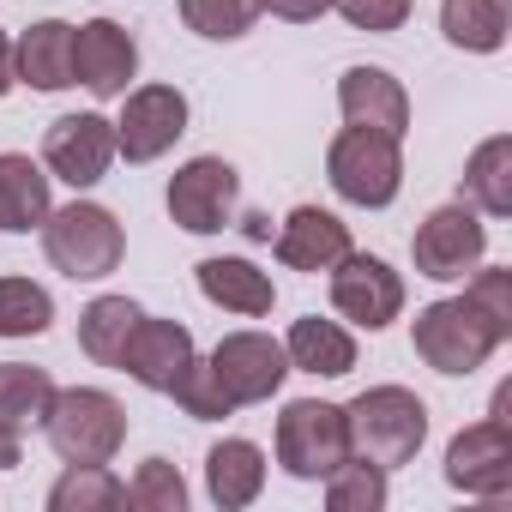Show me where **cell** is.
<instances>
[{"label": "cell", "mask_w": 512, "mask_h": 512, "mask_svg": "<svg viewBox=\"0 0 512 512\" xmlns=\"http://www.w3.org/2000/svg\"><path fill=\"white\" fill-rule=\"evenodd\" d=\"M25 464V452H19V434H7L0 428V470H19Z\"/></svg>", "instance_id": "37"}, {"label": "cell", "mask_w": 512, "mask_h": 512, "mask_svg": "<svg viewBox=\"0 0 512 512\" xmlns=\"http://www.w3.org/2000/svg\"><path fill=\"white\" fill-rule=\"evenodd\" d=\"M344 428H350V458L398 470L428 440V404L410 386H368L362 398L344 404Z\"/></svg>", "instance_id": "1"}, {"label": "cell", "mask_w": 512, "mask_h": 512, "mask_svg": "<svg viewBox=\"0 0 512 512\" xmlns=\"http://www.w3.org/2000/svg\"><path fill=\"white\" fill-rule=\"evenodd\" d=\"M482 253H488V229H482V217H476L464 199L428 211V217L416 223V235H410V260H416V272L434 278V284H458L464 272L482 266Z\"/></svg>", "instance_id": "7"}, {"label": "cell", "mask_w": 512, "mask_h": 512, "mask_svg": "<svg viewBox=\"0 0 512 512\" xmlns=\"http://www.w3.org/2000/svg\"><path fill=\"white\" fill-rule=\"evenodd\" d=\"M193 272H199V296H205L211 308H223V314L260 320V314H272V302H278L272 278H266L260 266H253V260H235V253H217V260H199Z\"/></svg>", "instance_id": "18"}, {"label": "cell", "mask_w": 512, "mask_h": 512, "mask_svg": "<svg viewBox=\"0 0 512 512\" xmlns=\"http://www.w3.org/2000/svg\"><path fill=\"white\" fill-rule=\"evenodd\" d=\"M326 7H332V0H260V13H272V19H290V25H314Z\"/></svg>", "instance_id": "35"}, {"label": "cell", "mask_w": 512, "mask_h": 512, "mask_svg": "<svg viewBox=\"0 0 512 512\" xmlns=\"http://www.w3.org/2000/svg\"><path fill=\"white\" fill-rule=\"evenodd\" d=\"M181 19L205 43H235V37L253 31V19H260V0H181Z\"/></svg>", "instance_id": "30"}, {"label": "cell", "mask_w": 512, "mask_h": 512, "mask_svg": "<svg viewBox=\"0 0 512 512\" xmlns=\"http://www.w3.org/2000/svg\"><path fill=\"white\" fill-rule=\"evenodd\" d=\"M410 344H416V356L434 368V374H476L500 344H506V332L470 302V296H446V302H428L422 314H416V326H410Z\"/></svg>", "instance_id": "3"}, {"label": "cell", "mask_w": 512, "mask_h": 512, "mask_svg": "<svg viewBox=\"0 0 512 512\" xmlns=\"http://www.w3.org/2000/svg\"><path fill=\"white\" fill-rule=\"evenodd\" d=\"M115 163V121L103 115H61L49 133H43V169L49 181H67V187H97Z\"/></svg>", "instance_id": "12"}, {"label": "cell", "mask_w": 512, "mask_h": 512, "mask_svg": "<svg viewBox=\"0 0 512 512\" xmlns=\"http://www.w3.org/2000/svg\"><path fill=\"white\" fill-rule=\"evenodd\" d=\"M133 320H139V302H127V296H97V302L79 314V350H85L97 368H115L127 332H133Z\"/></svg>", "instance_id": "26"}, {"label": "cell", "mask_w": 512, "mask_h": 512, "mask_svg": "<svg viewBox=\"0 0 512 512\" xmlns=\"http://www.w3.org/2000/svg\"><path fill=\"white\" fill-rule=\"evenodd\" d=\"M169 398H175L193 422H223V416L235 410V404H229V392H223V380H217V374H211V362H199V356L181 368V380L169 386Z\"/></svg>", "instance_id": "31"}, {"label": "cell", "mask_w": 512, "mask_h": 512, "mask_svg": "<svg viewBox=\"0 0 512 512\" xmlns=\"http://www.w3.org/2000/svg\"><path fill=\"white\" fill-rule=\"evenodd\" d=\"M332 7L356 25V31H374V37H386V31H404V19H410V7L416 0H332Z\"/></svg>", "instance_id": "34"}, {"label": "cell", "mask_w": 512, "mask_h": 512, "mask_svg": "<svg viewBox=\"0 0 512 512\" xmlns=\"http://www.w3.org/2000/svg\"><path fill=\"white\" fill-rule=\"evenodd\" d=\"M49 211H55L49 169L31 163L25 151H0V229H7V235H31V229H43Z\"/></svg>", "instance_id": "19"}, {"label": "cell", "mask_w": 512, "mask_h": 512, "mask_svg": "<svg viewBox=\"0 0 512 512\" xmlns=\"http://www.w3.org/2000/svg\"><path fill=\"white\" fill-rule=\"evenodd\" d=\"M43 253H49V266L73 284H97L121 266V253H127V235L115 223L109 205L97 199H73L61 211L43 217Z\"/></svg>", "instance_id": "2"}, {"label": "cell", "mask_w": 512, "mask_h": 512, "mask_svg": "<svg viewBox=\"0 0 512 512\" xmlns=\"http://www.w3.org/2000/svg\"><path fill=\"white\" fill-rule=\"evenodd\" d=\"M43 434L61 452V464H109L127 446V410L97 386H67V392H55Z\"/></svg>", "instance_id": "4"}, {"label": "cell", "mask_w": 512, "mask_h": 512, "mask_svg": "<svg viewBox=\"0 0 512 512\" xmlns=\"http://www.w3.org/2000/svg\"><path fill=\"white\" fill-rule=\"evenodd\" d=\"M464 296H470V302H476V308L506 332V338H512V272H506V266H482V272L470 278V290H464Z\"/></svg>", "instance_id": "33"}, {"label": "cell", "mask_w": 512, "mask_h": 512, "mask_svg": "<svg viewBox=\"0 0 512 512\" xmlns=\"http://www.w3.org/2000/svg\"><path fill=\"white\" fill-rule=\"evenodd\" d=\"M211 374L223 380L229 404H266L290 380V356L272 332H229L211 350Z\"/></svg>", "instance_id": "10"}, {"label": "cell", "mask_w": 512, "mask_h": 512, "mask_svg": "<svg viewBox=\"0 0 512 512\" xmlns=\"http://www.w3.org/2000/svg\"><path fill=\"white\" fill-rule=\"evenodd\" d=\"M127 506V482L109 464H67V476L49 488V512H115Z\"/></svg>", "instance_id": "27"}, {"label": "cell", "mask_w": 512, "mask_h": 512, "mask_svg": "<svg viewBox=\"0 0 512 512\" xmlns=\"http://www.w3.org/2000/svg\"><path fill=\"white\" fill-rule=\"evenodd\" d=\"M332 308L350 326H362V332H386L404 314V278L386 260H374V253L350 247L344 260L332 266Z\"/></svg>", "instance_id": "8"}, {"label": "cell", "mask_w": 512, "mask_h": 512, "mask_svg": "<svg viewBox=\"0 0 512 512\" xmlns=\"http://www.w3.org/2000/svg\"><path fill=\"white\" fill-rule=\"evenodd\" d=\"M55 326V302L31 278H0V338H37Z\"/></svg>", "instance_id": "28"}, {"label": "cell", "mask_w": 512, "mask_h": 512, "mask_svg": "<svg viewBox=\"0 0 512 512\" xmlns=\"http://www.w3.org/2000/svg\"><path fill=\"white\" fill-rule=\"evenodd\" d=\"M13 67H19V85H31V91H67V85H79L73 79V25L37 19L13 43Z\"/></svg>", "instance_id": "20"}, {"label": "cell", "mask_w": 512, "mask_h": 512, "mask_svg": "<svg viewBox=\"0 0 512 512\" xmlns=\"http://www.w3.org/2000/svg\"><path fill=\"white\" fill-rule=\"evenodd\" d=\"M326 181L338 199L362 205V211H380L398 199L404 187V151L392 133H374V127H344L326 151Z\"/></svg>", "instance_id": "5"}, {"label": "cell", "mask_w": 512, "mask_h": 512, "mask_svg": "<svg viewBox=\"0 0 512 512\" xmlns=\"http://www.w3.org/2000/svg\"><path fill=\"white\" fill-rule=\"evenodd\" d=\"M440 31L464 55H494L506 43V0H440Z\"/></svg>", "instance_id": "25"}, {"label": "cell", "mask_w": 512, "mask_h": 512, "mask_svg": "<svg viewBox=\"0 0 512 512\" xmlns=\"http://www.w3.org/2000/svg\"><path fill=\"white\" fill-rule=\"evenodd\" d=\"M187 362H193V332H187L181 320H151V314H139L133 332H127V344H121V362H115V368L133 374L145 392H169Z\"/></svg>", "instance_id": "15"}, {"label": "cell", "mask_w": 512, "mask_h": 512, "mask_svg": "<svg viewBox=\"0 0 512 512\" xmlns=\"http://www.w3.org/2000/svg\"><path fill=\"white\" fill-rule=\"evenodd\" d=\"M326 506L332 512H380L386 506V470L368 458H344L326 476Z\"/></svg>", "instance_id": "29"}, {"label": "cell", "mask_w": 512, "mask_h": 512, "mask_svg": "<svg viewBox=\"0 0 512 512\" xmlns=\"http://www.w3.org/2000/svg\"><path fill=\"white\" fill-rule=\"evenodd\" d=\"M181 133H187V97H181L175 85H139V91H127V103H121L115 157H127V163H157Z\"/></svg>", "instance_id": "11"}, {"label": "cell", "mask_w": 512, "mask_h": 512, "mask_svg": "<svg viewBox=\"0 0 512 512\" xmlns=\"http://www.w3.org/2000/svg\"><path fill=\"white\" fill-rule=\"evenodd\" d=\"M446 482L476 500H500L512 488V422H470L446 446Z\"/></svg>", "instance_id": "13"}, {"label": "cell", "mask_w": 512, "mask_h": 512, "mask_svg": "<svg viewBox=\"0 0 512 512\" xmlns=\"http://www.w3.org/2000/svg\"><path fill=\"white\" fill-rule=\"evenodd\" d=\"M464 205L482 217H512V139L494 133L464 163Z\"/></svg>", "instance_id": "23"}, {"label": "cell", "mask_w": 512, "mask_h": 512, "mask_svg": "<svg viewBox=\"0 0 512 512\" xmlns=\"http://www.w3.org/2000/svg\"><path fill=\"white\" fill-rule=\"evenodd\" d=\"M133 73H139V43H133L115 19H85V25L73 31V79H79L97 103L127 97Z\"/></svg>", "instance_id": "14"}, {"label": "cell", "mask_w": 512, "mask_h": 512, "mask_svg": "<svg viewBox=\"0 0 512 512\" xmlns=\"http://www.w3.org/2000/svg\"><path fill=\"white\" fill-rule=\"evenodd\" d=\"M266 488V452L253 440H217L205 452V494L223 506V512H241L253 506Z\"/></svg>", "instance_id": "21"}, {"label": "cell", "mask_w": 512, "mask_h": 512, "mask_svg": "<svg viewBox=\"0 0 512 512\" xmlns=\"http://www.w3.org/2000/svg\"><path fill=\"white\" fill-rule=\"evenodd\" d=\"M350 253V223L338 211H320V205H296L278 229V260L290 272H332Z\"/></svg>", "instance_id": "17"}, {"label": "cell", "mask_w": 512, "mask_h": 512, "mask_svg": "<svg viewBox=\"0 0 512 512\" xmlns=\"http://www.w3.org/2000/svg\"><path fill=\"white\" fill-rule=\"evenodd\" d=\"M338 109H344L350 127H374V133H392V139L410 133V91L386 67H350L338 79Z\"/></svg>", "instance_id": "16"}, {"label": "cell", "mask_w": 512, "mask_h": 512, "mask_svg": "<svg viewBox=\"0 0 512 512\" xmlns=\"http://www.w3.org/2000/svg\"><path fill=\"white\" fill-rule=\"evenodd\" d=\"M13 85H19V67H13V37L0 31V97H7Z\"/></svg>", "instance_id": "36"}, {"label": "cell", "mask_w": 512, "mask_h": 512, "mask_svg": "<svg viewBox=\"0 0 512 512\" xmlns=\"http://www.w3.org/2000/svg\"><path fill=\"white\" fill-rule=\"evenodd\" d=\"M235 199H241V181L223 157H193L169 175V217L187 229V235H217L235 223Z\"/></svg>", "instance_id": "9"}, {"label": "cell", "mask_w": 512, "mask_h": 512, "mask_svg": "<svg viewBox=\"0 0 512 512\" xmlns=\"http://www.w3.org/2000/svg\"><path fill=\"white\" fill-rule=\"evenodd\" d=\"M55 404V380L31 362H0V428L7 434H25V428H43Z\"/></svg>", "instance_id": "24"}, {"label": "cell", "mask_w": 512, "mask_h": 512, "mask_svg": "<svg viewBox=\"0 0 512 512\" xmlns=\"http://www.w3.org/2000/svg\"><path fill=\"white\" fill-rule=\"evenodd\" d=\"M284 356H290V368H302V374H314V380H344V374L356 368V338H350L338 320L308 314V320L290 326Z\"/></svg>", "instance_id": "22"}, {"label": "cell", "mask_w": 512, "mask_h": 512, "mask_svg": "<svg viewBox=\"0 0 512 512\" xmlns=\"http://www.w3.org/2000/svg\"><path fill=\"white\" fill-rule=\"evenodd\" d=\"M127 506H139V512H181V506H187L181 470H175L169 458H145L139 476L127 482Z\"/></svg>", "instance_id": "32"}, {"label": "cell", "mask_w": 512, "mask_h": 512, "mask_svg": "<svg viewBox=\"0 0 512 512\" xmlns=\"http://www.w3.org/2000/svg\"><path fill=\"white\" fill-rule=\"evenodd\" d=\"M350 458V428H344V404L326 398H296L278 416V464L296 482H326L338 464Z\"/></svg>", "instance_id": "6"}]
</instances>
